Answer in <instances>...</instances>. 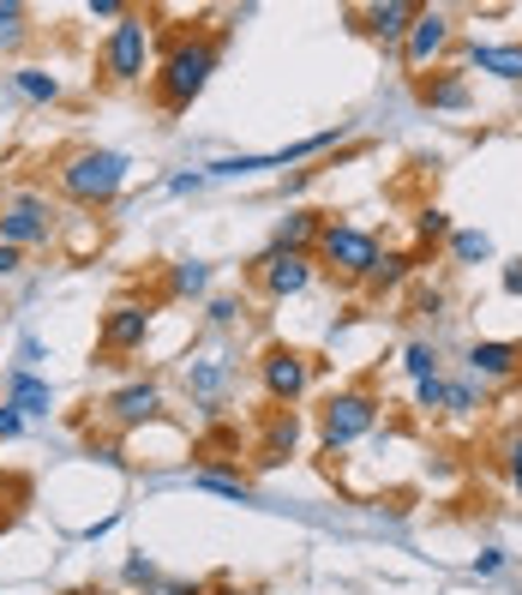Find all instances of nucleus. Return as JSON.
Returning <instances> with one entry per match:
<instances>
[{
	"mask_svg": "<svg viewBox=\"0 0 522 595\" xmlns=\"http://www.w3.org/2000/svg\"><path fill=\"white\" fill-rule=\"evenodd\" d=\"M211 72H217V42L211 37H181L169 49V61H162V72H157L162 109H187V102L211 85Z\"/></svg>",
	"mask_w": 522,
	"mask_h": 595,
	"instance_id": "nucleus-1",
	"label": "nucleus"
},
{
	"mask_svg": "<svg viewBox=\"0 0 522 595\" xmlns=\"http://www.w3.org/2000/svg\"><path fill=\"white\" fill-rule=\"evenodd\" d=\"M127 169L132 162L121 151H79V157L61 162V192L79 205H109L114 192L127 187Z\"/></svg>",
	"mask_w": 522,
	"mask_h": 595,
	"instance_id": "nucleus-2",
	"label": "nucleus"
},
{
	"mask_svg": "<svg viewBox=\"0 0 522 595\" xmlns=\"http://www.w3.org/2000/svg\"><path fill=\"white\" fill-rule=\"evenodd\" d=\"M319 259L331 265V271H342V277H372L379 241H372L367 229H354V222H324L319 229Z\"/></svg>",
	"mask_w": 522,
	"mask_h": 595,
	"instance_id": "nucleus-3",
	"label": "nucleus"
},
{
	"mask_svg": "<svg viewBox=\"0 0 522 595\" xmlns=\"http://www.w3.org/2000/svg\"><path fill=\"white\" fill-rule=\"evenodd\" d=\"M144 61H151V24H144L139 12H127L109 31V42H102V67L121 85H132V79H144Z\"/></svg>",
	"mask_w": 522,
	"mask_h": 595,
	"instance_id": "nucleus-4",
	"label": "nucleus"
},
{
	"mask_svg": "<svg viewBox=\"0 0 522 595\" xmlns=\"http://www.w3.org/2000/svg\"><path fill=\"white\" fill-rule=\"evenodd\" d=\"M372 422H379V404H372V391H342L324 404V422H319V434L331 452H342V445H354L361 434H372Z\"/></svg>",
	"mask_w": 522,
	"mask_h": 595,
	"instance_id": "nucleus-5",
	"label": "nucleus"
},
{
	"mask_svg": "<svg viewBox=\"0 0 522 595\" xmlns=\"http://www.w3.org/2000/svg\"><path fill=\"white\" fill-rule=\"evenodd\" d=\"M337 132H312V139H301V145H289V151H271V157H222V162H211L204 175H259V169H289V162H301V157H312V151H324Z\"/></svg>",
	"mask_w": 522,
	"mask_h": 595,
	"instance_id": "nucleus-6",
	"label": "nucleus"
},
{
	"mask_svg": "<svg viewBox=\"0 0 522 595\" xmlns=\"http://www.w3.org/2000/svg\"><path fill=\"white\" fill-rule=\"evenodd\" d=\"M307 379H312L307 355H294V349H271V355H264V391H271L277 404H294V397L307 391Z\"/></svg>",
	"mask_w": 522,
	"mask_h": 595,
	"instance_id": "nucleus-7",
	"label": "nucleus"
},
{
	"mask_svg": "<svg viewBox=\"0 0 522 595\" xmlns=\"http://www.w3.org/2000/svg\"><path fill=\"white\" fill-rule=\"evenodd\" d=\"M144 337H151V307H139V301H121L109 319H102V349H114V355L139 349Z\"/></svg>",
	"mask_w": 522,
	"mask_h": 595,
	"instance_id": "nucleus-8",
	"label": "nucleus"
},
{
	"mask_svg": "<svg viewBox=\"0 0 522 595\" xmlns=\"http://www.w3.org/2000/svg\"><path fill=\"white\" fill-rule=\"evenodd\" d=\"M259 277H264V289H271V295H301L312 282V259H307V252H277L271 247L259 259Z\"/></svg>",
	"mask_w": 522,
	"mask_h": 595,
	"instance_id": "nucleus-9",
	"label": "nucleus"
},
{
	"mask_svg": "<svg viewBox=\"0 0 522 595\" xmlns=\"http://www.w3.org/2000/svg\"><path fill=\"white\" fill-rule=\"evenodd\" d=\"M24 241H49V205L42 199H19L0 217V247H24Z\"/></svg>",
	"mask_w": 522,
	"mask_h": 595,
	"instance_id": "nucleus-10",
	"label": "nucleus"
},
{
	"mask_svg": "<svg viewBox=\"0 0 522 595\" xmlns=\"http://www.w3.org/2000/svg\"><path fill=\"white\" fill-rule=\"evenodd\" d=\"M157 409H162V391H157L151 379L121 385V391L109 397V422H114V427H139V422H151Z\"/></svg>",
	"mask_w": 522,
	"mask_h": 595,
	"instance_id": "nucleus-11",
	"label": "nucleus"
},
{
	"mask_svg": "<svg viewBox=\"0 0 522 595\" xmlns=\"http://www.w3.org/2000/svg\"><path fill=\"white\" fill-rule=\"evenodd\" d=\"M402 42H409V49H402V54H409V67H426L432 54H444V42H451V19H444V12H421Z\"/></svg>",
	"mask_w": 522,
	"mask_h": 595,
	"instance_id": "nucleus-12",
	"label": "nucleus"
},
{
	"mask_svg": "<svg viewBox=\"0 0 522 595\" xmlns=\"http://www.w3.org/2000/svg\"><path fill=\"white\" fill-rule=\"evenodd\" d=\"M361 19H367V31L379 42H402V37H409V24L421 19V7H409V0H379V7H367Z\"/></svg>",
	"mask_w": 522,
	"mask_h": 595,
	"instance_id": "nucleus-13",
	"label": "nucleus"
},
{
	"mask_svg": "<svg viewBox=\"0 0 522 595\" xmlns=\"http://www.w3.org/2000/svg\"><path fill=\"white\" fill-rule=\"evenodd\" d=\"M469 367H474V379H511L522 367V349L516 344H474Z\"/></svg>",
	"mask_w": 522,
	"mask_h": 595,
	"instance_id": "nucleus-14",
	"label": "nucleus"
},
{
	"mask_svg": "<svg viewBox=\"0 0 522 595\" xmlns=\"http://www.w3.org/2000/svg\"><path fill=\"white\" fill-rule=\"evenodd\" d=\"M319 229H324V222L319 217H312V211H289V217H282L277 222V252H307L312 241H319Z\"/></svg>",
	"mask_w": 522,
	"mask_h": 595,
	"instance_id": "nucleus-15",
	"label": "nucleus"
},
{
	"mask_svg": "<svg viewBox=\"0 0 522 595\" xmlns=\"http://www.w3.org/2000/svg\"><path fill=\"white\" fill-rule=\"evenodd\" d=\"M469 67L499 72V79L522 85V42H516V49H486V42H474V49H469Z\"/></svg>",
	"mask_w": 522,
	"mask_h": 595,
	"instance_id": "nucleus-16",
	"label": "nucleus"
},
{
	"mask_svg": "<svg viewBox=\"0 0 522 595\" xmlns=\"http://www.w3.org/2000/svg\"><path fill=\"white\" fill-rule=\"evenodd\" d=\"M19 415H49L54 409V391L42 379H31V374H12V397H7Z\"/></svg>",
	"mask_w": 522,
	"mask_h": 595,
	"instance_id": "nucleus-17",
	"label": "nucleus"
},
{
	"mask_svg": "<svg viewBox=\"0 0 522 595\" xmlns=\"http://www.w3.org/2000/svg\"><path fill=\"white\" fill-rule=\"evenodd\" d=\"M294 439H301V422H294V409H282L277 422H271V434H264V452H259V464H282V457L294 452Z\"/></svg>",
	"mask_w": 522,
	"mask_h": 595,
	"instance_id": "nucleus-18",
	"label": "nucleus"
},
{
	"mask_svg": "<svg viewBox=\"0 0 522 595\" xmlns=\"http://www.w3.org/2000/svg\"><path fill=\"white\" fill-rule=\"evenodd\" d=\"M187 385H192V397H204V404H211L222 385H229V367H222L217 355H211V361H192L187 367Z\"/></svg>",
	"mask_w": 522,
	"mask_h": 595,
	"instance_id": "nucleus-19",
	"label": "nucleus"
},
{
	"mask_svg": "<svg viewBox=\"0 0 522 595\" xmlns=\"http://www.w3.org/2000/svg\"><path fill=\"white\" fill-rule=\"evenodd\" d=\"M421 102H426V109H469V85H462V79H426Z\"/></svg>",
	"mask_w": 522,
	"mask_h": 595,
	"instance_id": "nucleus-20",
	"label": "nucleus"
},
{
	"mask_svg": "<svg viewBox=\"0 0 522 595\" xmlns=\"http://www.w3.org/2000/svg\"><path fill=\"white\" fill-rule=\"evenodd\" d=\"M192 487H204V494H222V499H252V487L241 482V475H222V469H199L192 475Z\"/></svg>",
	"mask_w": 522,
	"mask_h": 595,
	"instance_id": "nucleus-21",
	"label": "nucleus"
},
{
	"mask_svg": "<svg viewBox=\"0 0 522 595\" xmlns=\"http://www.w3.org/2000/svg\"><path fill=\"white\" fill-rule=\"evenodd\" d=\"M409 265H414L409 252H379V265H372L367 282H372V289H396V282L409 277Z\"/></svg>",
	"mask_w": 522,
	"mask_h": 595,
	"instance_id": "nucleus-22",
	"label": "nucleus"
},
{
	"mask_svg": "<svg viewBox=\"0 0 522 595\" xmlns=\"http://www.w3.org/2000/svg\"><path fill=\"white\" fill-rule=\"evenodd\" d=\"M12 85H19V97H31V102H54V97H61V85H54L49 72H37V67L12 72Z\"/></svg>",
	"mask_w": 522,
	"mask_h": 595,
	"instance_id": "nucleus-23",
	"label": "nucleus"
},
{
	"mask_svg": "<svg viewBox=\"0 0 522 595\" xmlns=\"http://www.w3.org/2000/svg\"><path fill=\"white\" fill-rule=\"evenodd\" d=\"M204 282H211V265H199V259H181V265H174V277H169V289H174V295H199Z\"/></svg>",
	"mask_w": 522,
	"mask_h": 595,
	"instance_id": "nucleus-24",
	"label": "nucleus"
},
{
	"mask_svg": "<svg viewBox=\"0 0 522 595\" xmlns=\"http://www.w3.org/2000/svg\"><path fill=\"white\" fill-rule=\"evenodd\" d=\"M402 367L414 374V385H421V379H439V355H432L426 344H409V355H402Z\"/></svg>",
	"mask_w": 522,
	"mask_h": 595,
	"instance_id": "nucleus-25",
	"label": "nucleus"
},
{
	"mask_svg": "<svg viewBox=\"0 0 522 595\" xmlns=\"http://www.w3.org/2000/svg\"><path fill=\"white\" fill-rule=\"evenodd\" d=\"M0 42H7V49L24 42V7L19 0H0Z\"/></svg>",
	"mask_w": 522,
	"mask_h": 595,
	"instance_id": "nucleus-26",
	"label": "nucleus"
},
{
	"mask_svg": "<svg viewBox=\"0 0 522 595\" xmlns=\"http://www.w3.org/2000/svg\"><path fill=\"white\" fill-rule=\"evenodd\" d=\"M451 247H456V259H462V265H474V259H486V252H492V241H486L481 229H462Z\"/></svg>",
	"mask_w": 522,
	"mask_h": 595,
	"instance_id": "nucleus-27",
	"label": "nucleus"
},
{
	"mask_svg": "<svg viewBox=\"0 0 522 595\" xmlns=\"http://www.w3.org/2000/svg\"><path fill=\"white\" fill-rule=\"evenodd\" d=\"M414 397H421V409H444V379H421Z\"/></svg>",
	"mask_w": 522,
	"mask_h": 595,
	"instance_id": "nucleus-28",
	"label": "nucleus"
},
{
	"mask_svg": "<svg viewBox=\"0 0 522 595\" xmlns=\"http://www.w3.org/2000/svg\"><path fill=\"white\" fill-rule=\"evenodd\" d=\"M127 584H144V589H151V584H157V565H151V559H127Z\"/></svg>",
	"mask_w": 522,
	"mask_h": 595,
	"instance_id": "nucleus-29",
	"label": "nucleus"
},
{
	"mask_svg": "<svg viewBox=\"0 0 522 595\" xmlns=\"http://www.w3.org/2000/svg\"><path fill=\"white\" fill-rule=\"evenodd\" d=\"M19 434H24V415L12 404H0V439H19Z\"/></svg>",
	"mask_w": 522,
	"mask_h": 595,
	"instance_id": "nucleus-30",
	"label": "nucleus"
},
{
	"mask_svg": "<svg viewBox=\"0 0 522 595\" xmlns=\"http://www.w3.org/2000/svg\"><path fill=\"white\" fill-rule=\"evenodd\" d=\"M474 572H481V577L504 572V554H499V547H481V554H474Z\"/></svg>",
	"mask_w": 522,
	"mask_h": 595,
	"instance_id": "nucleus-31",
	"label": "nucleus"
},
{
	"mask_svg": "<svg viewBox=\"0 0 522 595\" xmlns=\"http://www.w3.org/2000/svg\"><path fill=\"white\" fill-rule=\"evenodd\" d=\"M37 361H42V344H37V337H24V344H19V374H31Z\"/></svg>",
	"mask_w": 522,
	"mask_h": 595,
	"instance_id": "nucleus-32",
	"label": "nucleus"
},
{
	"mask_svg": "<svg viewBox=\"0 0 522 595\" xmlns=\"http://www.w3.org/2000/svg\"><path fill=\"white\" fill-rule=\"evenodd\" d=\"M444 229H451V217H444V211H421V235H426V241H432V235H444Z\"/></svg>",
	"mask_w": 522,
	"mask_h": 595,
	"instance_id": "nucleus-33",
	"label": "nucleus"
},
{
	"mask_svg": "<svg viewBox=\"0 0 522 595\" xmlns=\"http://www.w3.org/2000/svg\"><path fill=\"white\" fill-rule=\"evenodd\" d=\"M504 457H511V482H516V494H522V434L504 445Z\"/></svg>",
	"mask_w": 522,
	"mask_h": 595,
	"instance_id": "nucleus-34",
	"label": "nucleus"
},
{
	"mask_svg": "<svg viewBox=\"0 0 522 595\" xmlns=\"http://www.w3.org/2000/svg\"><path fill=\"white\" fill-rule=\"evenodd\" d=\"M211 319H217V325H234V319H241V307H234L229 295H222V301H211Z\"/></svg>",
	"mask_w": 522,
	"mask_h": 595,
	"instance_id": "nucleus-35",
	"label": "nucleus"
},
{
	"mask_svg": "<svg viewBox=\"0 0 522 595\" xmlns=\"http://www.w3.org/2000/svg\"><path fill=\"white\" fill-rule=\"evenodd\" d=\"M91 19H127L121 0H91Z\"/></svg>",
	"mask_w": 522,
	"mask_h": 595,
	"instance_id": "nucleus-36",
	"label": "nucleus"
},
{
	"mask_svg": "<svg viewBox=\"0 0 522 595\" xmlns=\"http://www.w3.org/2000/svg\"><path fill=\"white\" fill-rule=\"evenodd\" d=\"M199 187H204L199 169H192V175H174V181H169V192H199Z\"/></svg>",
	"mask_w": 522,
	"mask_h": 595,
	"instance_id": "nucleus-37",
	"label": "nucleus"
},
{
	"mask_svg": "<svg viewBox=\"0 0 522 595\" xmlns=\"http://www.w3.org/2000/svg\"><path fill=\"white\" fill-rule=\"evenodd\" d=\"M144 595H204L199 584H162V589H144Z\"/></svg>",
	"mask_w": 522,
	"mask_h": 595,
	"instance_id": "nucleus-38",
	"label": "nucleus"
},
{
	"mask_svg": "<svg viewBox=\"0 0 522 595\" xmlns=\"http://www.w3.org/2000/svg\"><path fill=\"white\" fill-rule=\"evenodd\" d=\"M19 271V247H0V277H12Z\"/></svg>",
	"mask_w": 522,
	"mask_h": 595,
	"instance_id": "nucleus-39",
	"label": "nucleus"
},
{
	"mask_svg": "<svg viewBox=\"0 0 522 595\" xmlns=\"http://www.w3.org/2000/svg\"><path fill=\"white\" fill-rule=\"evenodd\" d=\"M504 289H511V295H522V265H511V271H504Z\"/></svg>",
	"mask_w": 522,
	"mask_h": 595,
	"instance_id": "nucleus-40",
	"label": "nucleus"
},
{
	"mask_svg": "<svg viewBox=\"0 0 522 595\" xmlns=\"http://www.w3.org/2000/svg\"><path fill=\"white\" fill-rule=\"evenodd\" d=\"M217 595H247V589H217Z\"/></svg>",
	"mask_w": 522,
	"mask_h": 595,
	"instance_id": "nucleus-41",
	"label": "nucleus"
}]
</instances>
